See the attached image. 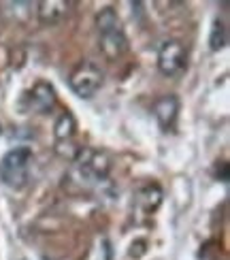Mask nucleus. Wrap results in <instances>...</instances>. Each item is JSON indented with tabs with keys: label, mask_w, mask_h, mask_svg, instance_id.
Wrapping results in <instances>:
<instances>
[{
	"label": "nucleus",
	"mask_w": 230,
	"mask_h": 260,
	"mask_svg": "<svg viewBox=\"0 0 230 260\" xmlns=\"http://www.w3.org/2000/svg\"><path fill=\"white\" fill-rule=\"evenodd\" d=\"M32 162H35V154L30 147L19 145L9 149L0 160V181L13 190H21L30 179Z\"/></svg>",
	"instance_id": "nucleus-1"
},
{
	"label": "nucleus",
	"mask_w": 230,
	"mask_h": 260,
	"mask_svg": "<svg viewBox=\"0 0 230 260\" xmlns=\"http://www.w3.org/2000/svg\"><path fill=\"white\" fill-rule=\"evenodd\" d=\"M103 81H105L103 71L90 60L79 62L69 75L71 90L79 99H92V96H96V92L103 88Z\"/></svg>",
	"instance_id": "nucleus-2"
},
{
	"label": "nucleus",
	"mask_w": 230,
	"mask_h": 260,
	"mask_svg": "<svg viewBox=\"0 0 230 260\" xmlns=\"http://www.w3.org/2000/svg\"><path fill=\"white\" fill-rule=\"evenodd\" d=\"M111 156L105 149H92V147H83L79 158L75 160V169L81 175V179L96 183V181H105L111 173Z\"/></svg>",
	"instance_id": "nucleus-3"
},
{
	"label": "nucleus",
	"mask_w": 230,
	"mask_h": 260,
	"mask_svg": "<svg viewBox=\"0 0 230 260\" xmlns=\"http://www.w3.org/2000/svg\"><path fill=\"white\" fill-rule=\"evenodd\" d=\"M188 67V49L181 41H164L158 49V71L164 77H177Z\"/></svg>",
	"instance_id": "nucleus-4"
},
{
	"label": "nucleus",
	"mask_w": 230,
	"mask_h": 260,
	"mask_svg": "<svg viewBox=\"0 0 230 260\" xmlns=\"http://www.w3.org/2000/svg\"><path fill=\"white\" fill-rule=\"evenodd\" d=\"M98 47H101L103 56L107 60L115 62L128 51V39L122 28L105 30V32H98Z\"/></svg>",
	"instance_id": "nucleus-5"
},
{
	"label": "nucleus",
	"mask_w": 230,
	"mask_h": 260,
	"mask_svg": "<svg viewBox=\"0 0 230 260\" xmlns=\"http://www.w3.org/2000/svg\"><path fill=\"white\" fill-rule=\"evenodd\" d=\"M28 109L35 113H49L56 107V90L47 81H37L26 94Z\"/></svg>",
	"instance_id": "nucleus-6"
},
{
	"label": "nucleus",
	"mask_w": 230,
	"mask_h": 260,
	"mask_svg": "<svg viewBox=\"0 0 230 260\" xmlns=\"http://www.w3.org/2000/svg\"><path fill=\"white\" fill-rule=\"evenodd\" d=\"M177 115H179V101L177 96L167 94L160 96V99L153 103V117H156L158 126L164 130V133H171L177 124Z\"/></svg>",
	"instance_id": "nucleus-7"
},
{
	"label": "nucleus",
	"mask_w": 230,
	"mask_h": 260,
	"mask_svg": "<svg viewBox=\"0 0 230 260\" xmlns=\"http://www.w3.org/2000/svg\"><path fill=\"white\" fill-rule=\"evenodd\" d=\"M71 3L67 0H41L37 3V15L43 26H56L69 15Z\"/></svg>",
	"instance_id": "nucleus-8"
},
{
	"label": "nucleus",
	"mask_w": 230,
	"mask_h": 260,
	"mask_svg": "<svg viewBox=\"0 0 230 260\" xmlns=\"http://www.w3.org/2000/svg\"><path fill=\"white\" fill-rule=\"evenodd\" d=\"M162 188L158 183H145L143 188H139L135 194V203L139 209H143L145 213H153L162 205Z\"/></svg>",
	"instance_id": "nucleus-9"
},
{
	"label": "nucleus",
	"mask_w": 230,
	"mask_h": 260,
	"mask_svg": "<svg viewBox=\"0 0 230 260\" xmlns=\"http://www.w3.org/2000/svg\"><path fill=\"white\" fill-rule=\"evenodd\" d=\"M75 130H77V122H75L73 113H69V111L60 113L56 124H53V135H56V141H69V139H73Z\"/></svg>",
	"instance_id": "nucleus-10"
},
{
	"label": "nucleus",
	"mask_w": 230,
	"mask_h": 260,
	"mask_svg": "<svg viewBox=\"0 0 230 260\" xmlns=\"http://www.w3.org/2000/svg\"><path fill=\"white\" fill-rule=\"evenodd\" d=\"M228 43V28L224 19H215L211 26V35H209V47L211 51H220L226 47Z\"/></svg>",
	"instance_id": "nucleus-11"
},
{
	"label": "nucleus",
	"mask_w": 230,
	"mask_h": 260,
	"mask_svg": "<svg viewBox=\"0 0 230 260\" xmlns=\"http://www.w3.org/2000/svg\"><path fill=\"white\" fill-rule=\"evenodd\" d=\"M96 28L98 32H105V30H113V28H122L119 24V17L115 13V9L111 7H105L96 13Z\"/></svg>",
	"instance_id": "nucleus-12"
},
{
	"label": "nucleus",
	"mask_w": 230,
	"mask_h": 260,
	"mask_svg": "<svg viewBox=\"0 0 230 260\" xmlns=\"http://www.w3.org/2000/svg\"><path fill=\"white\" fill-rule=\"evenodd\" d=\"M81 149L83 147L79 143H75L73 139H69V141H56V154L60 158H64V160H69V162H75L77 158H79Z\"/></svg>",
	"instance_id": "nucleus-13"
},
{
	"label": "nucleus",
	"mask_w": 230,
	"mask_h": 260,
	"mask_svg": "<svg viewBox=\"0 0 230 260\" xmlns=\"http://www.w3.org/2000/svg\"><path fill=\"white\" fill-rule=\"evenodd\" d=\"M220 165H222V167H215V177L222 173V177H220V179L226 183V181H228V165H226V162H220Z\"/></svg>",
	"instance_id": "nucleus-14"
},
{
	"label": "nucleus",
	"mask_w": 230,
	"mask_h": 260,
	"mask_svg": "<svg viewBox=\"0 0 230 260\" xmlns=\"http://www.w3.org/2000/svg\"><path fill=\"white\" fill-rule=\"evenodd\" d=\"M43 260H47V258H43Z\"/></svg>",
	"instance_id": "nucleus-15"
}]
</instances>
